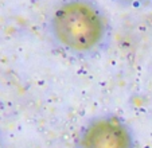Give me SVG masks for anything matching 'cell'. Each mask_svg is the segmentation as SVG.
Listing matches in <instances>:
<instances>
[{"label":"cell","instance_id":"obj_1","mask_svg":"<svg viewBox=\"0 0 152 148\" xmlns=\"http://www.w3.org/2000/svg\"><path fill=\"white\" fill-rule=\"evenodd\" d=\"M50 42L73 58H92L105 51L112 26L94 0H61L47 19Z\"/></svg>","mask_w":152,"mask_h":148},{"label":"cell","instance_id":"obj_2","mask_svg":"<svg viewBox=\"0 0 152 148\" xmlns=\"http://www.w3.org/2000/svg\"><path fill=\"white\" fill-rule=\"evenodd\" d=\"M74 148H137L128 122L113 113L98 114L81 128Z\"/></svg>","mask_w":152,"mask_h":148},{"label":"cell","instance_id":"obj_3","mask_svg":"<svg viewBox=\"0 0 152 148\" xmlns=\"http://www.w3.org/2000/svg\"><path fill=\"white\" fill-rule=\"evenodd\" d=\"M116 3L121 4V6H126V7H140L147 4L151 0H115Z\"/></svg>","mask_w":152,"mask_h":148}]
</instances>
